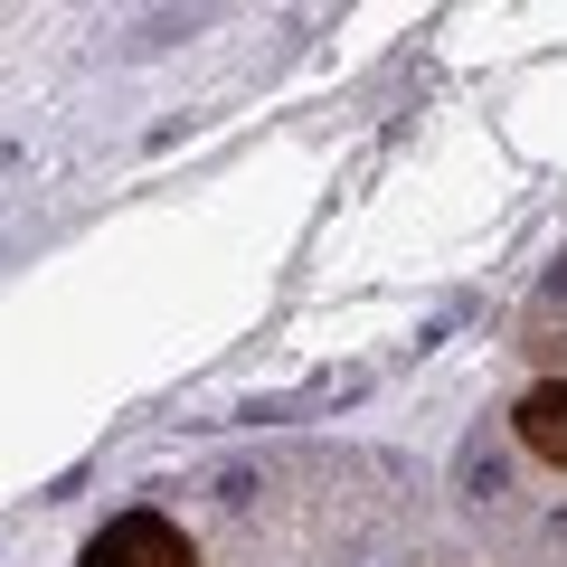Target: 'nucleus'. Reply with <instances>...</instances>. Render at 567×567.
<instances>
[{"instance_id":"1","label":"nucleus","mask_w":567,"mask_h":567,"mask_svg":"<svg viewBox=\"0 0 567 567\" xmlns=\"http://www.w3.org/2000/svg\"><path fill=\"white\" fill-rule=\"evenodd\" d=\"M76 567H199V539H189L171 511L133 502V511H114V520L76 548Z\"/></svg>"},{"instance_id":"2","label":"nucleus","mask_w":567,"mask_h":567,"mask_svg":"<svg viewBox=\"0 0 567 567\" xmlns=\"http://www.w3.org/2000/svg\"><path fill=\"white\" fill-rule=\"evenodd\" d=\"M511 435H520V454H539V464L567 473V379H539L520 406H511Z\"/></svg>"},{"instance_id":"3","label":"nucleus","mask_w":567,"mask_h":567,"mask_svg":"<svg viewBox=\"0 0 567 567\" xmlns=\"http://www.w3.org/2000/svg\"><path fill=\"white\" fill-rule=\"evenodd\" d=\"M454 483H464V502L502 492V435H492V425H473V435H464V454H454Z\"/></svg>"},{"instance_id":"4","label":"nucleus","mask_w":567,"mask_h":567,"mask_svg":"<svg viewBox=\"0 0 567 567\" xmlns=\"http://www.w3.org/2000/svg\"><path fill=\"white\" fill-rule=\"evenodd\" d=\"M539 303H548V312H567V256L548 265V284H539Z\"/></svg>"}]
</instances>
